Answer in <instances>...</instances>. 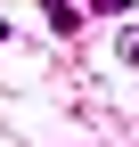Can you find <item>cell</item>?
<instances>
[{"mask_svg": "<svg viewBox=\"0 0 139 147\" xmlns=\"http://www.w3.org/2000/svg\"><path fill=\"white\" fill-rule=\"evenodd\" d=\"M41 16H49V33H82V0H41Z\"/></svg>", "mask_w": 139, "mask_h": 147, "instance_id": "6da1fadb", "label": "cell"}, {"mask_svg": "<svg viewBox=\"0 0 139 147\" xmlns=\"http://www.w3.org/2000/svg\"><path fill=\"white\" fill-rule=\"evenodd\" d=\"M115 57H123V65H139V25H123V33H115Z\"/></svg>", "mask_w": 139, "mask_h": 147, "instance_id": "7a4b0ae2", "label": "cell"}, {"mask_svg": "<svg viewBox=\"0 0 139 147\" xmlns=\"http://www.w3.org/2000/svg\"><path fill=\"white\" fill-rule=\"evenodd\" d=\"M82 8H98V16H123V8H131V0H82Z\"/></svg>", "mask_w": 139, "mask_h": 147, "instance_id": "3957f363", "label": "cell"}, {"mask_svg": "<svg viewBox=\"0 0 139 147\" xmlns=\"http://www.w3.org/2000/svg\"><path fill=\"white\" fill-rule=\"evenodd\" d=\"M0 41H8V16H0Z\"/></svg>", "mask_w": 139, "mask_h": 147, "instance_id": "277c9868", "label": "cell"}]
</instances>
